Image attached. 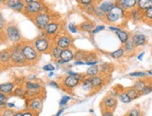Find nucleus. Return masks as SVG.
Listing matches in <instances>:
<instances>
[{"label":"nucleus","instance_id":"nucleus-45","mask_svg":"<svg viewBox=\"0 0 152 116\" xmlns=\"http://www.w3.org/2000/svg\"><path fill=\"white\" fill-rule=\"evenodd\" d=\"M5 20L3 18V15H0V30H1V33L4 31V25H5Z\"/></svg>","mask_w":152,"mask_h":116},{"label":"nucleus","instance_id":"nucleus-13","mask_svg":"<svg viewBox=\"0 0 152 116\" xmlns=\"http://www.w3.org/2000/svg\"><path fill=\"white\" fill-rule=\"evenodd\" d=\"M107 76H104V75L101 74V75H96V76L93 77H89L90 82L93 85V87L95 88V90H99L101 89L102 87L104 86V84H106L107 83Z\"/></svg>","mask_w":152,"mask_h":116},{"label":"nucleus","instance_id":"nucleus-4","mask_svg":"<svg viewBox=\"0 0 152 116\" xmlns=\"http://www.w3.org/2000/svg\"><path fill=\"white\" fill-rule=\"evenodd\" d=\"M33 43H34L35 48H36L39 53H40V54L50 53L53 45H54V41H51L50 38L44 34L42 36L38 37L36 39H34Z\"/></svg>","mask_w":152,"mask_h":116},{"label":"nucleus","instance_id":"nucleus-58","mask_svg":"<svg viewBox=\"0 0 152 116\" xmlns=\"http://www.w3.org/2000/svg\"><path fill=\"white\" fill-rule=\"evenodd\" d=\"M24 1L26 2V4H28V3H30V2L34 1V0H24Z\"/></svg>","mask_w":152,"mask_h":116},{"label":"nucleus","instance_id":"nucleus-51","mask_svg":"<svg viewBox=\"0 0 152 116\" xmlns=\"http://www.w3.org/2000/svg\"><path fill=\"white\" fill-rule=\"evenodd\" d=\"M102 116H114L112 112H102Z\"/></svg>","mask_w":152,"mask_h":116},{"label":"nucleus","instance_id":"nucleus-24","mask_svg":"<svg viewBox=\"0 0 152 116\" xmlns=\"http://www.w3.org/2000/svg\"><path fill=\"white\" fill-rule=\"evenodd\" d=\"M61 53H62V49L58 47L57 45H56L54 43V45H53V47L51 49V51H50V54L52 56V58L54 60H58V59H60V57H61Z\"/></svg>","mask_w":152,"mask_h":116},{"label":"nucleus","instance_id":"nucleus-36","mask_svg":"<svg viewBox=\"0 0 152 116\" xmlns=\"http://www.w3.org/2000/svg\"><path fill=\"white\" fill-rule=\"evenodd\" d=\"M89 62H97L98 63V55L96 53L93 51H87V54L86 57V64Z\"/></svg>","mask_w":152,"mask_h":116},{"label":"nucleus","instance_id":"nucleus-55","mask_svg":"<svg viewBox=\"0 0 152 116\" xmlns=\"http://www.w3.org/2000/svg\"><path fill=\"white\" fill-rule=\"evenodd\" d=\"M144 55H145V51H142L141 54H139V55H138V60H142V58H143Z\"/></svg>","mask_w":152,"mask_h":116},{"label":"nucleus","instance_id":"nucleus-21","mask_svg":"<svg viewBox=\"0 0 152 116\" xmlns=\"http://www.w3.org/2000/svg\"><path fill=\"white\" fill-rule=\"evenodd\" d=\"M115 34H116V36H118V38H119L120 42L122 44H125L127 41H129V40L132 38L131 34L126 30H122L121 28H119L118 30L115 32Z\"/></svg>","mask_w":152,"mask_h":116},{"label":"nucleus","instance_id":"nucleus-44","mask_svg":"<svg viewBox=\"0 0 152 116\" xmlns=\"http://www.w3.org/2000/svg\"><path fill=\"white\" fill-rule=\"evenodd\" d=\"M42 68H43V70H45V71H54L56 67L53 66L52 64H47V65H45Z\"/></svg>","mask_w":152,"mask_h":116},{"label":"nucleus","instance_id":"nucleus-59","mask_svg":"<svg viewBox=\"0 0 152 116\" xmlns=\"http://www.w3.org/2000/svg\"><path fill=\"white\" fill-rule=\"evenodd\" d=\"M148 74L150 75V76H152V69H151V70H148Z\"/></svg>","mask_w":152,"mask_h":116},{"label":"nucleus","instance_id":"nucleus-18","mask_svg":"<svg viewBox=\"0 0 152 116\" xmlns=\"http://www.w3.org/2000/svg\"><path fill=\"white\" fill-rule=\"evenodd\" d=\"M132 40L133 41L134 45L136 46V48L138 47H143L145 44L148 43V38L147 37L143 34H134L132 37Z\"/></svg>","mask_w":152,"mask_h":116},{"label":"nucleus","instance_id":"nucleus-25","mask_svg":"<svg viewBox=\"0 0 152 116\" xmlns=\"http://www.w3.org/2000/svg\"><path fill=\"white\" fill-rule=\"evenodd\" d=\"M136 7L142 11L147 10L149 8H152V0H137Z\"/></svg>","mask_w":152,"mask_h":116},{"label":"nucleus","instance_id":"nucleus-20","mask_svg":"<svg viewBox=\"0 0 152 116\" xmlns=\"http://www.w3.org/2000/svg\"><path fill=\"white\" fill-rule=\"evenodd\" d=\"M14 83H2L0 85V90H1L2 93H4L5 95L7 96H10L13 94V91H14Z\"/></svg>","mask_w":152,"mask_h":116},{"label":"nucleus","instance_id":"nucleus-54","mask_svg":"<svg viewBox=\"0 0 152 116\" xmlns=\"http://www.w3.org/2000/svg\"><path fill=\"white\" fill-rule=\"evenodd\" d=\"M13 116H24V115H23V112L21 111V112H16Z\"/></svg>","mask_w":152,"mask_h":116},{"label":"nucleus","instance_id":"nucleus-15","mask_svg":"<svg viewBox=\"0 0 152 116\" xmlns=\"http://www.w3.org/2000/svg\"><path fill=\"white\" fill-rule=\"evenodd\" d=\"M0 63H1L2 67H7L9 66H11L10 64V49H5L1 51L0 53Z\"/></svg>","mask_w":152,"mask_h":116},{"label":"nucleus","instance_id":"nucleus-5","mask_svg":"<svg viewBox=\"0 0 152 116\" xmlns=\"http://www.w3.org/2000/svg\"><path fill=\"white\" fill-rule=\"evenodd\" d=\"M5 38L8 39L11 43H19L22 40V37L18 26L12 24V22L7 25L5 28Z\"/></svg>","mask_w":152,"mask_h":116},{"label":"nucleus","instance_id":"nucleus-17","mask_svg":"<svg viewBox=\"0 0 152 116\" xmlns=\"http://www.w3.org/2000/svg\"><path fill=\"white\" fill-rule=\"evenodd\" d=\"M118 5L126 11H130L132 9L136 8L137 0H118Z\"/></svg>","mask_w":152,"mask_h":116},{"label":"nucleus","instance_id":"nucleus-60","mask_svg":"<svg viewBox=\"0 0 152 116\" xmlns=\"http://www.w3.org/2000/svg\"><path fill=\"white\" fill-rule=\"evenodd\" d=\"M53 75H54V73H53V71H50V73H49V77H52Z\"/></svg>","mask_w":152,"mask_h":116},{"label":"nucleus","instance_id":"nucleus-9","mask_svg":"<svg viewBox=\"0 0 152 116\" xmlns=\"http://www.w3.org/2000/svg\"><path fill=\"white\" fill-rule=\"evenodd\" d=\"M80 83L81 82L75 76L69 75V76H66L62 79V80L60 82V86L63 91L69 92V90H72L75 87H77Z\"/></svg>","mask_w":152,"mask_h":116},{"label":"nucleus","instance_id":"nucleus-53","mask_svg":"<svg viewBox=\"0 0 152 116\" xmlns=\"http://www.w3.org/2000/svg\"><path fill=\"white\" fill-rule=\"evenodd\" d=\"M74 64H75V65H85L86 62H83V61H76Z\"/></svg>","mask_w":152,"mask_h":116},{"label":"nucleus","instance_id":"nucleus-38","mask_svg":"<svg viewBox=\"0 0 152 116\" xmlns=\"http://www.w3.org/2000/svg\"><path fill=\"white\" fill-rule=\"evenodd\" d=\"M24 0H6L5 5L7 6L8 8L13 9L17 5H19L20 3H22Z\"/></svg>","mask_w":152,"mask_h":116},{"label":"nucleus","instance_id":"nucleus-39","mask_svg":"<svg viewBox=\"0 0 152 116\" xmlns=\"http://www.w3.org/2000/svg\"><path fill=\"white\" fill-rule=\"evenodd\" d=\"M126 116H143L142 111L138 108H134L132 109L128 112V113L126 114Z\"/></svg>","mask_w":152,"mask_h":116},{"label":"nucleus","instance_id":"nucleus-33","mask_svg":"<svg viewBox=\"0 0 152 116\" xmlns=\"http://www.w3.org/2000/svg\"><path fill=\"white\" fill-rule=\"evenodd\" d=\"M143 22L145 24L152 25V8L143 11Z\"/></svg>","mask_w":152,"mask_h":116},{"label":"nucleus","instance_id":"nucleus-32","mask_svg":"<svg viewBox=\"0 0 152 116\" xmlns=\"http://www.w3.org/2000/svg\"><path fill=\"white\" fill-rule=\"evenodd\" d=\"M81 86H82V88H83V90L86 91V92H93V90H95V88L93 87L88 77L85 79L83 82L81 83Z\"/></svg>","mask_w":152,"mask_h":116},{"label":"nucleus","instance_id":"nucleus-31","mask_svg":"<svg viewBox=\"0 0 152 116\" xmlns=\"http://www.w3.org/2000/svg\"><path fill=\"white\" fill-rule=\"evenodd\" d=\"M125 91L126 93L128 94V96L131 97L132 100H134L136 99V98L140 97V96H141V94L134 88V87H130V88H125Z\"/></svg>","mask_w":152,"mask_h":116},{"label":"nucleus","instance_id":"nucleus-34","mask_svg":"<svg viewBox=\"0 0 152 116\" xmlns=\"http://www.w3.org/2000/svg\"><path fill=\"white\" fill-rule=\"evenodd\" d=\"M25 86H26V90H38V89L43 88L39 83L32 82V80H27V82L25 83Z\"/></svg>","mask_w":152,"mask_h":116},{"label":"nucleus","instance_id":"nucleus-52","mask_svg":"<svg viewBox=\"0 0 152 116\" xmlns=\"http://www.w3.org/2000/svg\"><path fill=\"white\" fill-rule=\"evenodd\" d=\"M119 29V27H115V26H109V30H111V31H115V32H116Z\"/></svg>","mask_w":152,"mask_h":116},{"label":"nucleus","instance_id":"nucleus-35","mask_svg":"<svg viewBox=\"0 0 152 116\" xmlns=\"http://www.w3.org/2000/svg\"><path fill=\"white\" fill-rule=\"evenodd\" d=\"M124 54H125L124 48L121 47L118 50H116V51H113V53H111L110 56L112 58H114V59H119V58H121L122 56H124Z\"/></svg>","mask_w":152,"mask_h":116},{"label":"nucleus","instance_id":"nucleus-30","mask_svg":"<svg viewBox=\"0 0 152 116\" xmlns=\"http://www.w3.org/2000/svg\"><path fill=\"white\" fill-rule=\"evenodd\" d=\"M101 73V70H100V67L97 66V65H94V66H91L90 67L87 68V70L86 72V76L87 77H93V76H96V75H99Z\"/></svg>","mask_w":152,"mask_h":116},{"label":"nucleus","instance_id":"nucleus-42","mask_svg":"<svg viewBox=\"0 0 152 116\" xmlns=\"http://www.w3.org/2000/svg\"><path fill=\"white\" fill-rule=\"evenodd\" d=\"M131 77H137V78H145L148 76V72H142V71H138V72H132L129 74Z\"/></svg>","mask_w":152,"mask_h":116},{"label":"nucleus","instance_id":"nucleus-23","mask_svg":"<svg viewBox=\"0 0 152 116\" xmlns=\"http://www.w3.org/2000/svg\"><path fill=\"white\" fill-rule=\"evenodd\" d=\"M116 4H115L113 1H103V2H102L101 4H100V6H99V8H100V9L102 10V11H103V12L106 14V13H108L109 11L112 9L115 6Z\"/></svg>","mask_w":152,"mask_h":116},{"label":"nucleus","instance_id":"nucleus-57","mask_svg":"<svg viewBox=\"0 0 152 116\" xmlns=\"http://www.w3.org/2000/svg\"><path fill=\"white\" fill-rule=\"evenodd\" d=\"M14 107V104L13 103H9L8 104V108H13Z\"/></svg>","mask_w":152,"mask_h":116},{"label":"nucleus","instance_id":"nucleus-50","mask_svg":"<svg viewBox=\"0 0 152 116\" xmlns=\"http://www.w3.org/2000/svg\"><path fill=\"white\" fill-rule=\"evenodd\" d=\"M7 99V95H5L4 93L1 92V94H0V102H4Z\"/></svg>","mask_w":152,"mask_h":116},{"label":"nucleus","instance_id":"nucleus-49","mask_svg":"<svg viewBox=\"0 0 152 116\" xmlns=\"http://www.w3.org/2000/svg\"><path fill=\"white\" fill-rule=\"evenodd\" d=\"M49 85L52 86V87H55V88H61V86L59 83H57L56 82H50L49 83Z\"/></svg>","mask_w":152,"mask_h":116},{"label":"nucleus","instance_id":"nucleus-12","mask_svg":"<svg viewBox=\"0 0 152 116\" xmlns=\"http://www.w3.org/2000/svg\"><path fill=\"white\" fill-rule=\"evenodd\" d=\"M26 108L34 112H40V111H42V97L27 98Z\"/></svg>","mask_w":152,"mask_h":116},{"label":"nucleus","instance_id":"nucleus-2","mask_svg":"<svg viewBox=\"0 0 152 116\" xmlns=\"http://www.w3.org/2000/svg\"><path fill=\"white\" fill-rule=\"evenodd\" d=\"M10 49V64L13 67H24L29 65L21 51L20 42L13 45Z\"/></svg>","mask_w":152,"mask_h":116},{"label":"nucleus","instance_id":"nucleus-48","mask_svg":"<svg viewBox=\"0 0 152 116\" xmlns=\"http://www.w3.org/2000/svg\"><path fill=\"white\" fill-rule=\"evenodd\" d=\"M94 0H79V2L82 5H88V4H92Z\"/></svg>","mask_w":152,"mask_h":116},{"label":"nucleus","instance_id":"nucleus-29","mask_svg":"<svg viewBox=\"0 0 152 116\" xmlns=\"http://www.w3.org/2000/svg\"><path fill=\"white\" fill-rule=\"evenodd\" d=\"M123 48H124V51H125V54H133L134 51H135V49H136V46L134 45L133 41L132 40V38L127 41L125 44H123Z\"/></svg>","mask_w":152,"mask_h":116},{"label":"nucleus","instance_id":"nucleus-41","mask_svg":"<svg viewBox=\"0 0 152 116\" xmlns=\"http://www.w3.org/2000/svg\"><path fill=\"white\" fill-rule=\"evenodd\" d=\"M23 115L24 116H39V112H34V111H31V109H23Z\"/></svg>","mask_w":152,"mask_h":116},{"label":"nucleus","instance_id":"nucleus-1","mask_svg":"<svg viewBox=\"0 0 152 116\" xmlns=\"http://www.w3.org/2000/svg\"><path fill=\"white\" fill-rule=\"evenodd\" d=\"M21 51L24 56L26 57V59L27 60L29 65H33L36 64L40 58V53H39L38 50L35 48L33 40H21Z\"/></svg>","mask_w":152,"mask_h":116},{"label":"nucleus","instance_id":"nucleus-56","mask_svg":"<svg viewBox=\"0 0 152 116\" xmlns=\"http://www.w3.org/2000/svg\"><path fill=\"white\" fill-rule=\"evenodd\" d=\"M63 111H64V109H60V111H59V112H57V113H56V114L55 116H59V115H60V114L62 113V112H63Z\"/></svg>","mask_w":152,"mask_h":116},{"label":"nucleus","instance_id":"nucleus-19","mask_svg":"<svg viewBox=\"0 0 152 116\" xmlns=\"http://www.w3.org/2000/svg\"><path fill=\"white\" fill-rule=\"evenodd\" d=\"M100 70H101V73L104 75V76L111 77V74H112L114 70V65L110 63H102L100 66Z\"/></svg>","mask_w":152,"mask_h":116},{"label":"nucleus","instance_id":"nucleus-43","mask_svg":"<svg viewBox=\"0 0 152 116\" xmlns=\"http://www.w3.org/2000/svg\"><path fill=\"white\" fill-rule=\"evenodd\" d=\"M69 99H71V97H69V96H63V97L61 98L60 102H59V105H60L61 107L67 105V103H68V101H69Z\"/></svg>","mask_w":152,"mask_h":116},{"label":"nucleus","instance_id":"nucleus-46","mask_svg":"<svg viewBox=\"0 0 152 116\" xmlns=\"http://www.w3.org/2000/svg\"><path fill=\"white\" fill-rule=\"evenodd\" d=\"M103 29H104V26L103 25H98V26H96L94 29H93L92 34H97V33H99L100 31L103 30Z\"/></svg>","mask_w":152,"mask_h":116},{"label":"nucleus","instance_id":"nucleus-22","mask_svg":"<svg viewBox=\"0 0 152 116\" xmlns=\"http://www.w3.org/2000/svg\"><path fill=\"white\" fill-rule=\"evenodd\" d=\"M149 83H150V82H148L147 80H137L136 82L134 83L132 87H134V88H135L142 96V93L144 92L145 87H147Z\"/></svg>","mask_w":152,"mask_h":116},{"label":"nucleus","instance_id":"nucleus-26","mask_svg":"<svg viewBox=\"0 0 152 116\" xmlns=\"http://www.w3.org/2000/svg\"><path fill=\"white\" fill-rule=\"evenodd\" d=\"M26 86L24 85H20V86H17L16 88L14 89L13 91V96H17V97H22V98H24V97H26Z\"/></svg>","mask_w":152,"mask_h":116},{"label":"nucleus","instance_id":"nucleus-16","mask_svg":"<svg viewBox=\"0 0 152 116\" xmlns=\"http://www.w3.org/2000/svg\"><path fill=\"white\" fill-rule=\"evenodd\" d=\"M128 17L134 22H143V11L140 10L137 7L132 9V10L128 11Z\"/></svg>","mask_w":152,"mask_h":116},{"label":"nucleus","instance_id":"nucleus-3","mask_svg":"<svg viewBox=\"0 0 152 116\" xmlns=\"http://www.w3.org/2000/svg\"><path fill=\"white\" fill-rule=\"evenodd\" d=\"M126 16H128V11H126L125 9H122L120 6L116 4L108 13H106L104 19L108 22H112L114 25H118L119 24L120 21L125 19Z\"/></svg>","mask_w":152,"mask_h":116},{"label":"nucleus","instance_id":"nucleus-7","mask_svg":"<svg viewBox=\"0 0 152 116\" xmlns=\"http://www.w3.org/2000/svg\"><path fill=\"white\" fill-rule=\"evenodd\" d=\"M31 21L35 24L39 30L43 31V29L49 25V22H51V15L48 12H44V11H40L39 13L37 15H35Z\"/></svg>","mask_w":152,"mask_h":116},{"label":"nucleus","instance_id":"nucleus-27","mask_svg":"<svg viewBox=\"0 0 152 116\" xmlns=\"http://www.w3.org/2000/svg\"><path fill=\"white\" fill-rule=\"evenodd\" d=\"M116 92H118V98L120 99L121 102L128 104V103H130L132 101L131 97L128 96V94L126 93L124 88H121V90H116Z\"/></svg>","mask_w":152,"mask_h":116},{"label":"nucleus","instance_id":"nucleus-11","mask_svg":"<svg viewBox=\"0 0 152 116\" xmlns=\"http://www.w3.org/2000/svg\"><path fill=\"white\" fill-rule=\"evenodd\" d=\"M56 45L61 48L62 50L64 49H69L72 46V37L68 34L64 35H58V36L53 40Z\"/></svg>","mask_w":152,"mask_h":116},{"label":"nucleus","instance_id":"nucleus-14","mask_svg":"<svg viewBox=\"0 0 152 116\" xmlns=\"http://www.w3.org/2000/svg\"><path fill=\"white\" fill-rule=\"evenodd\" d=\"M74 54H75V51L73 50H72L71 48L62 50L61 57H60V60L58 61V63L64 64V63H68L69 61L73 60L74 59Z\"/></svg>","mask_w":152,"mask_h":116},{"label":"nucleus","instance_id":"nucleus-8","mask_svg":"<svg viewBox=\"0 0 152 116\" xmlns=\"http://www.w3.org/2000/svg\"><path fill=\"white\" fill-rule=\"evenodd\" d=\"M118 105V100L115 99V97L113 95H109V96H105L103 97V99L101 101V109L102 112H112L116 108Z\"/></svg>","mask_w":152,"mask_h":116},{"label":"nucleus","instance_id":"nucleus-28","mask_svg":"<svg viewBox=\"0 0 152 116\" xmlns=\"http://www.w3.org/2000/svg\"><path fill=\"white\" fill-rule=\"evenodd\" d=\"M78 28L84 32H92L93 29H94V25L90 21H85L78 25Z\"/></svg>","mask_w":152,"mask_h":116},{"label":"nucleus","instance_id":"nucleus-6","mask_svg":"<svg viewBox=\"0 0 152 116\" xmlns=\"http://www.w3.org/2000/svg\"><path fill=\"white\" fill-rule=\"evenodd\" d=\"M42 9H43L42 3L39 0H34V1L30 3L26 4V8L24 11H23V13L31 20L35 15H37L40 11H42Z\"/></svg>","mask_w":152,"mask_h":116},{"label":"nucleus","instance_id":"nucleus-37","mask_svg":"<svg viewBox=\"0 0 152 116\" xmlns=\"http://www.w3.org/2000/svg\"><path fill=\"white\" fill-rule=\"evenodd\" d=\"M86 54H87V51H75V54H74V59L75 60H86Z\"/></svg>","mask_w":152,"mask_h":116},{"label":"nucleus","instance_id":"nucleus-47","mask_svg":"<svg viewBox=\"0 0 152 116\" xmlns=\"http://www.w3.org/2000/svg\"><path fill=\"white\" fill-rule=\"evenodd\" d=\"M69 30L71 31V32H72V33H76V32H77V30H78V27L75 26L73 24H69Z\"/></svg>","mask_w":152,"mask_h":116},{"label":"nucleus","instance_id":"nucleus-10","mask_svg":"<svg viewBox=\"0 0 152 116\" xmlns=\"http://www.w3.org/2000/svg\"><path fill=\"white\" fill-rule=\"evenodd\" d=\"M60 30H61L60 22L53 21L49 22V25L43 29V34L49 37L50 38H55L59 35Z\"/></svg>","mask_w":152,"mask_h":116},{"label":"nucleus","instance_id":"nucleus-40","mask_svg":"<svg viewBox=\"0 0 152 116\" xmlns=\"http://www.w3.org/2000/svg\"><path fill=\"white\" fill-rule=\"evenodd\" d=\"M16 112H14L11 108H6L1 111V116H13Z\"/></svg>","mask_w":152,"mask_h":116}]
</instances>
